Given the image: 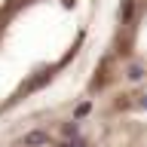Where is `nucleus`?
Masks as SVG:
<instances>
[{
    "label": "nucleus",
    "instance_id": "nucleus-1",
    "mask_svg": "<svg viewBox=\"0 0 147 147\" xmlns=\"http://www.w3.org/2000/svg\"><path fill=\"white\" fill-rule=\"evenodd\" d=\"M104 0H0V126L83 61Z\"/></svg>",
    "mask_w": 147,
    "mask_h": 147
},
{
    "label": "nucleus",
    "instance_id": "nucleus-3",
    "mask_svg": "<svg viewBox=\"0 0 147 147\" xmlns=\"http://www.w3.org/2000/svg\"><path fill=\"white\" fill-rule=\"evenodd\" d=\"M83 95L147 101V0H117Z\"/></svg>",
    "mask_w": 147,
    "mask_h": 147
},
{
    "label": "nucleus",
    "instance_id": "nucleus-2",
    "mask_svg": "<svg viewBox=\"0 0 147 147\" xmlns=\"http://www.w3.org/2000/svg\"><path fill=\"white\" fill-rule=\"evenodd\" d=\"M0 147H147V101L80 92L3 123Z\"/></svg>",
    "mask_w": 147,
    "mask_h": 147
}]
</instances>
